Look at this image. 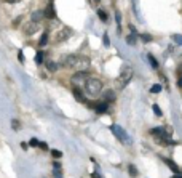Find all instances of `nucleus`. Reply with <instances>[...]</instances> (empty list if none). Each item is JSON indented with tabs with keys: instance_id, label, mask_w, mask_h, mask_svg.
I'll return each mask as SVG.
<instances>
[{
	"instance_id": "7",
	"label": "nucleus",
	"mask_w": 182,
	"mask_h": 178,
	"mask_svg": "<svg viewBox=\"0 0 182 178\" xmlns=\"http://www.w3.org/2000/svg\"><path fill=\"white\" fill-rule=\"evenodd\" d=\"M77 61H78V56H75V55H67V56H64V66H67V68H75Z\"/></svg>"
},
{
	"instance_id": "26",
	"label": "nucleus",
	"mask_w": 182,
	"mask_h": 178,
	"mask_svg": "<svg viewBox=\"0 0 182 178\" xmlns=\"http://www.w3.org/2000/svg\"><path fill=\"white\" fill-rule=\"evenodd\" d=\"M102 42H104V45H105V47H109V45H110V40H109V34H104V35H102Z\"/></svg>"
},
{
	"instance_id": "17",
	"label": "nucleus",
	"mask_w": 182,
	"mask_h": 178,
	"mask_svg": "<svg viewBox=\"0 0 182 178\" xmlns=\"http://www.w3.org/2000/svg\"><path fill=\"white\" fill-rule=\"evenodd\" d=\"M46 68L54 72V71H58V63H54V61H46Z\"/></svg>"
},
{
	"instance_id": "37",
	"label": "nucleus",
	"mask_w": 182,
	"mask_h": 178,
	"mask_svg": "<svg viewBox=\"0 0 182 178\" xmlns=\"http://www.w3.org/2000/svg\"><path fill=\"white\" fill-rule=\"evenodd\" d=\"M8 3H18V2H21V0H6Z\"/></svg>"
},
{
	"instance_id": "6",
	"label": "nucleus",
	"mask_w": 182,
	"mask_h": 178,
	"mask_svg": "<svg viewBox=\"0 0 182 178\" xmlns=\"http://www.w3.org/2000/svg\"><path fill=\"white\" fill-rule=\"evenodd\" d=\"M70 34H72V29H69V27H62V29L56 34V42H64L66 39H69Z\"/></svg>"
},
{
	"instance_id": "20",
	"label": "nucleus",
	"mask_w": 182,
	"mask_h": 178,
	"mask_svg": "<svg viewBox=\"0 0 182 178\" xmlns=\"http://www.w3.org/2000/svg\"><path fill=\"white\" fill-rule=\"evenodd\" d=\"M115 19H117V24H118V31H121V15H120V11H115Z\"/></svg>"
},
{
	"instance_id": "18",
	"label": "nucleus",
	"mask_w": 182,
	"mask_h": 178,
	"mask_svg": "<svg viewBox=\"0 0 182 178\" xmlns=\"http://www.w3.org/2000/svg\"><path fill=\"white\" fill-rule=\"evenodd\" d=\"M46 42H48V34L45 32V34H43L42 37H40V42H38V45H40V47H45Z\"/></svg>"
},
{
	"instance_id": "1",
	"label": "nucleus",
	"mask_w": 182,
	"mask_h": 178,
	"mask_svg": "<svg viewBox=\"0 0 182 178\" xmlns=\"http://www.w3.org/2000/svg\"><path fill=\"white\" fill-rule=\"evenodd\" d=\"M85 90L90 96H98L102 92V82L96 77H88V80L85 82Z\"/></svg>"
},
{
	"instance_id": "22",
	"label": "nucleus",
	"mask_w": 182,
	"mask_h": 178,
	"mask_svg": "<svg viewBox=\"0 0 182 178\" xmlns=\"http://www.w3.org/2000/svg\"><path fill=\"white\" fill-rule=\"evenodd\" d=\"M147 58L150 59V64H152L153 68H158V63H157V59L153 58V55H150V53H149V55H147Z\"/></svg>"
},
{
	"instance_id": "29",
	"label": "nucleus",
	"mask_w": 182,
	"mask_h": 178,
	"mask_svg": "<svg viewBox=\"0 0 182 178\" xmlns=\"http://www.w3.org/2000/svg\"><path fill=\"white\" fill-rule=\"evenodd\" d=\"M51 154H53L54 157H58V159L62 156V152H61V151H58V149H53V151H51Z\"/></svg>"
},
{
	"instance_id": "24",
	"label": "nucleus",
	"mask_w": 182,
	"mask_h": 178,
	"mask_svg": "<svg viewBox=\"0 0 182 178\" xmlns=\"http://www.w3.org/2000/svg\"><path fill=\"white\" fill-rule=\"evenodd\" d=\"M152 109H153V112H155V116H161V114H163V112H161V108L158 104H153Z\"/></svg>"
},
{
	"instance_id": "27",
	"label": "nucleus",
	"mask_w": 182,
	"mask_h": 178,
	"mask_svg": "<svg viewBox=\"0 0 182 178\" xmlns=\"http://www.w3.org/2000/svg\"><path fill=\"white\" fill-rule=\"evenodd\" d=\"M53 175H54V178H62V173H61V169H54V172H53Z\"/></svg>"
},
{
	"instance_id": "32",
	"label": "nucleus",
	"mask_w": 182,
	"mask_h": 178,
	"mask_svg": "<svg viewBox=\"0 0 182 178\" xmlns=\"http://www.w3.org/2000/svg\"><path fill=\"white\" fill-rule=\"evenodd\" d=\"M38 148H42V149H45V151H46V149H48V144H46V143H38Z\"/></svg>"
},
{
	"instance_id": "28",
	"label": "nucleus",
	"mask_w": 182,
	"mask_h": 178,
	"mask_svg": "<svg viewBox=\"0 0 182 178\" xmlns=\"http://www.w3.org/2000/svg\"><path fill=\"white\" fill-rule=\"evenodd\" d=\"M173 39H174V40H176L177 43H181V45H182V35H179V34H174V35H173Z\"/></svg>"
},
{
	"instance_id": "8",
	"label": "nucleus",
	"mask_w": 182,
	"mask_h": 178,
	"mask_svg": "<svg viewBox=\"0 0 182 178\" xmlns=\"http://www.w3.org/2000/svg\"><path fill=\"white\" fill-rule=\"evenodd\" d=\"M102 100H104L102 103H105V104H107V103L115 101V92H113V90H107V92L102 95Z\"/></svg>"
},
{
	"instance_id": "30",
	"label": "nucleus",
	"mask_w": 182,
	"mask_h": 178,
	"mask_svg": "<svg viewBox=\"0 0 182 178\" xmlns=\"http://www.w3.org/2000/svg\"><path fill=\"white\" fill-rule=\"evenodd\" d=\"M11 127H13L14 130H18L19 128V122L18 120H11Z\"/></svg>"
},
{
	"instance_id": "15",
	"label": "nucleus",
	"mask_w": 182,
	"mask_h": 178,
	"mask_svg": "<svg viewBox=\"0 0 182 178\" xmlns=\"http://www.w3.org/2000/svg\"><path fill=\"white\" fill-rule=\"evenodd\" d=\"M136 39H137L136 34L131 32V34L128 35V37H126V43H128V45H134V43H136Z\"/></svg>"
},
{
	"instance_id": "19",
	"label": "nucleus",
	"mask_w": 182,
	"mask_h": 178,
	"mask_svg": "<svg viewBox=\"0 0 182 178\" xmlns=\"http://www.w3.org/2000/svg\"><path fill=\"white\" fill-rule=\"evenodd\" d=\"M35 63H37V64H42L43 63V51H38V53L35 55Z\"/></svg>"
},
{
	"instance_id": "12",
	"label": "nucleus",
	"mask_w": 182,
	"mask_h": 178,
	"mask_svg": "<svg viewBox=\"0 0 182 178\" xmlns=\"http://www.w3.org/2000/svg\"><path fill=\"white\" fill-rule=\"evenodd\" d=\"M40 19H43V11H42V10L34 11V13H32V16H30V21H32V23H38Z\"/></svg>"
},
{
	"instance_id": "39",
	"label": "nucleus",
	"mask_w": 182,
	"mask_h": 178,
	"mask_svg": "<svg viewBox=\"0 0 182 178\" xmlns=\"http://www.w3.org/2000/svg\"><path fill=\"white\" fill-rule=\"evenodd\" d=\"M171 178H182V175H181V173H177V175H174V177H171Z\"/></svg>"
},
{
	"instance_id": "31",
	"label": "nucleus",
	"mask_w": 182,
	"mask_h": 178,
	"mask_svg": "<svg viewBox=\"0 0 182 178\" xmlns=\"http://www.w3.org/2000/svg\"><path fill=\"white\" fill-rule=\"evenodd\" d=\"M29 144H30V146H38V140H37V138H32Z\"/></svg>"
},
{
	"instance_id": "5",
	"label": "nucleus",
	"mask_w": 182,
	"mask_h": 178,
	"mask_svg": "<svg viewBox=\"0 0 182 178\" xmlns=\"http://www.w3.org/2000/svg\"><path fill=\"white\" fill-rule=\"evenodd\" d=\"M43 18H48V19H54L56 18V11H54V5H53V0H50L48 7L43 10Z\"/></svg>"
},
{
	"instance_id": "11",
	"label": "nucleus",
	"mask_w": 182,
	"mask_h": 178,
	"mask_svg": "<svg viewBox=\"0 0 182 178\" xmlns=\"http://www.w3.org/2000/svg\"><path fill=\"white\" fill-rule=\"evenodd\" d=\"M37 29H38V23H32V21H30V24L24 29L26 31V35H32Z\"/></svg>"
},
{
	"instance_id": "33",
	"label": "nucleus",
	"mask_w": 182,
	"mask_h": 178,
	"mask_svg": "<svg viewBox=\"0 0 182 178\" xmlns=\"http://www.w3.org/2000/svg\"><path fill=\"white\" fill-rule=\"evenodd\" d=\"M18 58H19V61H21V63H24V55H22V51H19V53H18Z\"/></svg>"
},
{
	"instance_id": "10",
	"label": "nucleus",
	"mask_w": 182,
	"mask_h": 178,
	"mask_svg": "<svg viewBox=\"0 0 182 178\" xmlns=\"http://www.w3.org/2000/svg\"><path fill=\"white\" fill-rule=\"evenodd\" d=\"M72 93H74L75 100H77L78 103H83V101H85V98H83V93H82V90L78 88V87H74V88H72Z\"/></svg>"
},
{
	"instance_id": "3",
	"label": "nucleus",
	"mask_w": 182,
	"mask_h": 178,
	"mask_svg": "<svg viewBox=\"0 0 182 178\" xmlns=\"http://www.w3.org/2000/svg\"><path fill=\"white\" fill-rule=\"evenodd\" d=\"M88 80V74L85 72V71H80V72H77V74H74L72 76V79H70V82L75 85V87H83L85 85V82Z\"/></svg>"
},
{
	"instance_id": "16",
	"label": "nucleus",
	"mask_w": 182,
	"mask_h": 178,
	"mask_svg": "<svg viewBox=\"0 0 182 178\" xmlns=\"http://www.w3.org/2000/svg\"><path fill=\"white\" fill-rule=\"evenodd\" d=\"M98 16H99V19H101V21H107V19H109V16H107V13H105V11L104 10H98Z\"/></svg>"
},
{
	"instance_id": "23",
	"label": "nucleus",
	"mask_w": 182,
	"mask_h": 178,
	"mask_svg": "<svg viewBox=\"0 0 182 178\" xmlns=\"http://www.w3.org/2000/svg\"><path fill=\"white\" fill-rule=\"evenodd\" d=\"M150 92H152V93H160L161 92V85L160 84H155L152 88H150Z\"/></svg>"
},
{
	"instance_id": "14",
	"label": "nucleus",
	"mask_w": 182,
	"mask_h": 178,
	"mask_svg": "<svg viewBox=\"0 0 182 178\" xmlns=\"http://www.w3.org/2000/svg\"><path fill=\"white\" fill-rule=\"evenodd\" d=\"M165 162H166V164H168V167H169V169H171V170H173V172H176V173H179V172H181V169H179V167H177V165H176V164H174V162H173V160H169V159H165Z\"/></svg>"
},
{
	"instance_id": "36",
	"label": "nucleus",
	"mask_w": 182,
	"mask_h": 178,
	"mask_svg": "<svg viewBox=\"0 0 182 178\" xmlns=\"http://www.w3.org/2000/svg\"><path fill=\"white\" fill-rule=\"evenodd\" d=\"M53 167H54V169H61V164H59V162H54Z\"/></svg>"
},
{
	"instance_id": "25",
	"label": "nucleus",
	"mask_w": 182,
	"mask_h": 178,
	"mask_svg": "<svg viewBox=\"0 0 182 178\" xmlns=\"http://www.w3.org/2000/svg\"><path fill=\"white\" fill-rule=\"evenodd\" d=\"M141 39H142L144 42H152V35H150V34H142Z\"/></svg>"
},
{
	"instance_id": "9",
	"label": "nucleus",
	"mask_w": 182,
	"mask_h": 178,
	"mask_svg": "<svg viewBox=\"0 0 182 178\" xmlns=\"http://www.w3.org/2000/svg\"><path fill=\"white\" fill-rule=\"evenodd\" d=\"M150 133H152V135H155L157 138H168V133H166L165 128H161V127L152 128V130H150Z\"/></svg>"
},
{
	"instance_id": "13",
	"label": "nucleus",
	"mask_w": 182,
	"mask_h": 178,
	"mask_svg": "<svg viewBox=\"0 0 182 178\" xmlns=\"http://www.w3.org/2000/svg\"><path fill=\"white\" fill-rule=\"evenodd\" d=\"M94 111H96L98 114H104V112H107V104H105V103H99V104H96Z\"/></svg>"
},
{
	"instance_id": "2",
	"label": "nucleus",
	"mask_w": 182,
	"mask_h": 178,
	"mask_svg": "<svg viewBox=\"0 0 182 178\" xmlns=\"http://www.w3.org/2000/svg\"><path fill=\"white\" fill-rule=\"evenodd\" d=\"M133 79V69L129 68V66H126V68L121 71V74H120V77L117 79V85H118V88H125L126 85L129 84V80Z\"/></svg>"
},
{
	"instance_id": "35",
	"label": "nucleus",
	"mask_w": 182,
	"mask_h": 178,
	"mask_svg": "<svg viewBox=\"0 0 182 178\" xmlns=\"http://www.w3.org/2000/svg\"><path fill=\"white\" fill-rule=\"evenodd\" d=\"M91 177H93V178H101V175L98 172H93V175H91Z\"/></svg>"
},
{
	"instance_id": "21",
	"label": "nucleus",
	"mask_w": 182,
	"mask_h": 178,
	"mask_svg": "<svg viewBox=\"0 0 182 178\" xmlns=\"http://www.w3.org/2000/svg\"><path fill=\"white\" fill-rule=\"evenodd\" d=\"M128 172L131 177H137V169L134 167V165H128Z\"/></svg>"
},
{
	"instance_id": "40",
	"label": "nucleus",
	"mask_w": 182,
	"mask_h": 178,
	"mask_svg": "<svg viewBox=\"0 0 182 178\" xmlns=\"http://www.w3.org/2000/svg\"><path fill=\"white\" fill-rule=\"evenodd\" d=\"M94 2H99V0H94Z\"/></svg>"
},
{
	"instance_id": "4",
	"label": "nucleus",
	"mask_w": 182,
	"mask_h": 178,
	"mask_svg": "<svg viewBox=\"0 0 182 178\" xmlns=\"http://www.w3.org/2000/svg\"><path fill=\"white\" fill-rule=\"evenodd\" d=\"M110 130H112L113 135H115L120 141H123V143H129V136H128V133H126L125 130L120 127V125H115V124H113L112 127H110Z\"/></svg>"
},
{
	"instance_id": "38",
	"label": "nucleus",
	"mask_w": 182,
	"mask_h": 178,
	"mask_svg": "<svg viewBox=\"0 0 182 178\" xmlns=\"http://www.w3.org/2000/svg\"><path fill=\"white\" fill-rule=\"evenodd\" d=\"M177 85H179V87H181V88H182V76L179 77V82H177Z\"/></svg>"
},
{
	"instance_id": "34",
	"label": "nucleus",
	"mask_w": 182,
	"mask_h": 178,
	"mask_svg": "<svg viewBox=\"0 0 182 178\" xmlns=\"http://www.w3.org/2000/svg\"><path fill=\"white\" fill-rule=\"evenodd\" d=\"M19 21H21V16H19V18H16V19H14V23H13V26H14V27H16Z\"/></svg>"
}]
</instances>
